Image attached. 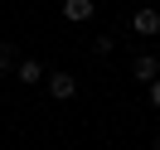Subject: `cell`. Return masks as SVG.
I'll use <instances>...</instances> for the list:
<instances>
[{
    "instance_id": "6da1fadb",
    "label": "cell",
    "mask_w": 160,
    "mask_h": 150,
    "mask_svg": "<svg viewBox=\"0 0 160 150\" xmlns=\"http://www.w3.org/2000/svg\"><path fill=\"white\" fill-rule=\"evenodd\" d=\"M131 29H136L141 39H155V34H160V10H150V5H141V10L131 15Z\"/></svg>"
},
{
    "instance_id": "7a4b0ae2",
    "label": "cell",
    "mask_w": 160,
    "mask_h": 150,
    "mask_svg": "<svg viewBox=\"0 0 160 150\" xmlns=\"http://www.w3.org/2000/svg\"><path fill=\"white\" fill-rule=\"evenodd\" d=\"M44 82H49V97L53 102H68L73 92H78V78H68V73H44Z\"/></svg>"
},
{
    "instance_id": "3957f363",
    "label": "cell",
    "mask_w": 160,
    "mask_h": 150,
    "mask_svg": "<svg viewBox=\"0 0 160 150\" xmlns=\"http://www.w3.org/2000/svg\"><path fill=\"white\" fill-rule=\"evenodd\" d=\"M97 15V0H63V20L68 24H88Z\"/></svg>"
},
{
    "instance_id": "277c9868",
    "label": "cell",
    "mask_w": 160,
    "mask_h": 150,
    "mask_svg": "<svg viewBox=\"0 0 160 150\" xmlns=\"http://www.w3.org/2000/svg\"><path fill=\"white\" fill-rule=\"evenodd\" d=\"M131 78L155 82V78H160V58H155V53H136V58H131Z\"/></svg>"
},
{
    "instance_id": "5b68a950",
    "label": "cell",
    "mask_w": 160,
    "mask_h": 150,
    "mask_svg": "<svg viewBox=\"0 0 160 150\" xmlns=\"http://www.w3.org/2000/svg\"><path fill=\"white\" fill-rule=\"evenodd\" d=\"M15 78H20L24 87H34V82H44V63L39 58H20L15 63Z\"/></svg>"
},
{
    "instance_id": "8992f818",
    "label": "cell",
    "mask_w": 160,
    "mask_h": 150,
    "mask_svg": "<svg viewBox=\"0 0 160 150\" xmlns=\"http://www.w3.org/2000/svg\"><path fill=\"white\" fill-rule=\"evenodd\" d=\"M15 63H20L15 44H10V39H0V73H15Z\"/></svg>"
},
{
    "instance_id": "52a82bcc",
    "label": "cell",
    "mask_w": 160,
    "mask_h": 150,
    "mask_svg": "<svg viewBox=\"0 0 160 150\" xmlns=\"http://www.w3.org/2000/svg\"><path fill=\"white\" fill-rule=\"evenodd\" d=\"M117 49V39H112V34H102V39H92V53H112Z\"/></svg>"
},
{
    "instance_id": "ba28073f",
    "label": "cell",
    "mask_w": 160,
    "mask_h": 150,
    "mask_svg": "<svg viewBox=\"0 0 160 150\" xmlns=\"http://www.w3.org/2000/svg\"><path fill=\"white\" fill-rule=\"evenodd\" d=\"M146 87H150V107L160 111V78H155V82H146Z\"/></svg>"
},
{
    "instance_id": "9c48e42d",
    "label": "cell",
    "mask_w": 160,
    "mask_h": 150,
    "mask_svg": "<svg viewBox=\"0 0 160 150\" xmlns=\"http://www.w3.org/2000/svg\"><path fill=\"white\" fill-rule=\"evenodd\" d=\"M150 150H160V136H155V140H150Z\"/></svg>"
}]
</instances>
